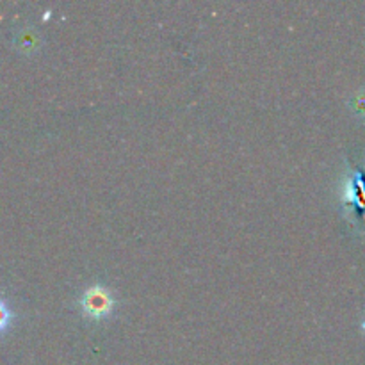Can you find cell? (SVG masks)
Segmentation results:
<instances>
[{"label":"cell","instance_id":"6da1fadb","mask_svg":"<svg viewBox=\"0 0 365 365\" xmlns=\"http://www.w3.org/2000/svg\"><path fill=\"white\" fill-rule=\"evenodd\" d=\"M82 314L89 319L102 321L109 317L114 310V298L110 291L103 285H91L82 292L78 299Z\"/></svg>","mask_w":365,"mask_h":365},{"label":"cell","instance_id":"3957f363","mask_svg":"<svg viewBox=\"0 0 365 365\" xmlns=\"http://www.w3.org/2000/svg\"><path fill=\"white\" fill-rule=\"evenodd\" d=\"M353 109H355L356 113H365V98H355Z\"/></svg>","mask_w":365,"mask_h":365},{"label":"cell","instance_id":"7a4b0ae2","mask_svg":"<svg viewBox=\"0 0 365 365\" xmlns=\"http://www.w3.org/2000/svg\"><path fill=\"white\" fill-rule=\"evenodd\" d=\"M11 321H13V312H11L9 305L6 303V299L0 298V335L11 327Z\"/></svg>","mask_w":365,"mask_h":365},{"label":"cell","instance_id":"277c9868","mask_svg":"<svg viewBox=\"0 0 365 365\" xmlns=\"http://www.w3.org/2000/svg\"><path fill=\"white\" fill-rule=\"evenodd\" d=\"M362 328H364V331H365V319H364V323H362Z\"/></svg>","mask_w":365,"mask_h":365}]
</instances>
